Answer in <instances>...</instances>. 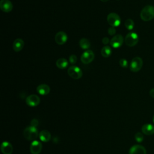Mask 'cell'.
<instances>
[{
	"label": "cell",
	"mask_w": 154,
	"mask_h": 154,
	"mask_svg": "<svg viewBox=\"0 0 154 154\" xmlns=\"http://www.w3.org/2000/svg\"><path fill=\"white\" fill-rule=\"evenodd\" d=\"M140 17L145 22L153 19L154 18V6L150 5L145 6L141 11Z\"/></svg>",
	"instance_id": "obj_1"
},
{
	"label": "cell",
	"mask_w": 154,
	"mask_h": 154,
	"mask_svg": "<svg viewBox=\"0 0 154 154\" xmlns=\"http://www.w3.org/2000/svg\"><path fill=\"white\" fill-rule=\"evenodd\" d=\"M23 137L28 141H34L38 137V132L35 127L29 126L26 127L23 132Z\"/></svg>",
	"instance_id": "obj_2"
},
{
	"label": "cell",
	"mask_w": 154,
	"mask_h": 154,
	"mask_svg": "<svg viewBox=\"0 0 154 154\" xmlns=\"http://www.w3.org/2000/svg\"><path fill=\"white\" fill-rule=\"evenodd\" d=\"M139 40L138 35L137 33L134 32H129L125 37V42L127 46L132 47L135 46Z\"/></svg>",
	"instance_id": "obj_3"
},
{
	"label": "cell",
	"mask_w": 154,
	"mask_h": 154,
	"mask_svg": "<svg viewBox=\"0 0 154 154\" xmlns=\"http://www.w3.org/2000/svg\"><path fill=\"white\" fill-rule=\"evenodd\" d=\"M68 75L74 79H78L82 76V72L81 69L76 66H71L67 69Z\"/></svg>",
	"instance_id": "obj_4"
},
{
	"label": "cell",
	"mask_w": 154,
	"mask_h": 154,
	"mask_svg": "<svg viewBox=\"0 0 154 154\" xmlns=\"http://www.w3.org/2000/svg\"><path fill=\"white\" fill-rule=\"evenodd\" d=\"M143 60L139 57H134L130 64V70L134 72H137L141 70L143 66Z\"/></svg>",
	"instance_id": "obj_5"
},
{
	"label": "cell",
	"mask_w": 154,
	"mask_h": 154,
	"mask_svg": "<svg viewBox=\"0 0 154 154\" xmlns=\"http://www.w3.org/2000/svg\"><path fill=\"white\" fill-rule=\"evenodd\" d=\"M107 22L111 26L117 27L120 25L121 23V19L117 14L115 13H111L107 16Z\"/></svg>",
	"instance_id": "obj_6"
},
{
	"label": "cell",
	"mask_w": 154,
	"mask_h": 154,
	"mask_svg": "<svg viewBox=\"0 0 154 154\" xmlns=\"http://www.w3.org/2000/svg\"><path fill=\"white\" fill-rule=\"evenodd\" d=\"M94 58V54L91 50H87L82 53L81 57V60L84 64H89Z\"/></svg>",
	"instance_id": "obj_7"
},
{
	"label": "cell",
	"mask_w": 154,
	"mask_h": 154,
	"mask_svg": "<svg viewBox=\"0 0 154 154\" xmlns=\"http://www.w3.org/2000/svg\"><path fill=\"white\" fill-rule=\"evenodd\" d=\"M123 37L120 34L114 35L110 40V45L114 48H120L123 43Z\"/></svg>",
	"instance_id": "obj_8"
},
{
	"label": "cell",
	"mask_w": 154,
	"mask_h": 154,
	"mask_svg": "<svg viewBox=\"0 0 154 154\" xmlns=\"http://www.w3.org/2000/svg\"><path fill=\"white\" fill-rule=\"evenodd\" d=\"M40 97L36 94H31L26 99V103L29 106H36L40 103Z\"/></svg>",
	"instance_id": "obj_9"
},
{
	"label": "cell",
	"mask_w": 154,
	"mask_h": 154,
	"mask_svg": "<svg viewBox=\"0 0 154 154\" xmlns=\"http://www.w3.org/2000/svg\"><path fill=\"white\" fill-rule=\"evenodd\" d=\"M68 39L67 34L64 31H59L57 32L55 36V42L60 45L64 44Z\"/></svg>",
	"instance_id": "obj_10"
},
{
	"label": "cell",
	"mask_w": 154,
	"mask_h": 154,
	"mask_svg": "<svg viewBox=\"0 0 154 154\" xmlns=\"http://www.w3.org/2000/svg\"><path fill=\"white\" fill-rule=\"evenodd\" d=\"M42 149V143L37 140L33 141L30 146V152L32 154H39Z\"/></svg>",
	"instance_id": "obj_11"
},
{
	"label": "cell",
	"mask_w": 154,
	"mask_h": 154,
	"mask_svg": "<svg viewBox=\"0 0 154 154\" xmlns=\"http://www.w3.org/2000/svg\"><path fill=\"white\" fill-rule=\"evenodd\" d=\"M129 154H146V150L143 146L135 144L130 148Z\"/></svg>",
	"instance_id": "obj_12"
},
{
	"label": "cell",
	"mask_w": 154,
	"mask_h": 154,
	"mask_svg": "<svg viewBox=\"0 0 154 154\" xmlns=\"http://www.w3.org/2000/svg\"><path fill=\"white\" fill-rule=\"evenodd\" d=\"M0 8L5 13L10 12L13 9V4L9 0H1L0 1Z\"/></svg>",
	"instance_id": "obj_13"
},
{
	"label": "cell",
	"mask_w": 154,
	"mask_h": 154,
	"mask_svg": "<svg viewBox=\"0 0 154 154\" xmlns=\"http://www.w3.org/2000/svg\"><path fill=\"white\" fill-rule=\"evenodd\" d=\"M1 150L3 154H11L13 148L10 143L4 141L1 145Z\"/></svg>",
	"instance_id": "obj_14"
},
{
	"label": "cell",
	"mask_w": 154,
	"mask_h": 154,
	"mask_svg": "<svg viewBox=\"0 0 154 154\" xmlns=\"http://www.w3.org/2000/svg\"><path fill=\"white\" fill-rule=\"evenodd\" d=\"M142 132L147 135H151L154 134V126L150 123H146L141 127Z\"/></svg>",
	"instance_id": "obj_15"
},
{
	"label": "cell",
	"mask_w": 154,
	"mask_h": 154,
	"mask_svg": "<svg viewBox=\"0 0 154 154\" xmlns=\"http://www.w3.org/2000/svg\"><path fill=\"white\" fill-rule=\"evenodd\" d=\"M24 42L21 38L16 39L13 43V48L15 52L20 51L24 46Z\"/></svg>",
	"instance_id": "obj_16"
},
{
	"label": "cell",
	"mask_w": 154,
	"mask_h": 154,
	"mask_svg": "<svg viewBox=\"0 0 154 154\" xmlns=\"http://www.w3.org/2000/svg\"><path fill=\"white\" fill-rule=\"evenodd\" d=\"M37 91L41 95H46L50 92V87L46 84H42L37 86Z\"/></svg>",
	"instance_id": "obj_17"
},
{
	"label": "cell",
	"mask_w": 154,
	"mask_h": 154,
	"mask_svg": "<svg viewBox=\"0 0 154 154\" xmlns=\"http://www.w3.org/2000/svg\"><path fill=\"white\" fill-rule=\"evenodd\" d=\"M39 138L42 141L48 142L51 138V133L48 130H42L39 132Z\"/></svg>",
	"instance_id": "obj_18"
},
{
	"label": "cell",
	"mask_w": 154,
	"mask_h": 154,
	"mask_svg": "<svg viewBox=\"0 0 154 154\" xmlns=\"http://www.w3.org/2000/svg\"><path fill=\"white\" fill-rule=\"evenodd\" d=\"M68 66V61L65 58H59L56 61V66L60 69H64Z\"/></svg>",
	"instance_id": "obj_19"
},
{
	"label": "cell",
	"mask_w": 154,
	"mask_h": 154,
	"mask_svg": "<svg viewBox=\"0 0 154 154\" xmlns=\"http://www.w3.org/2000/svg\"><path fill=\"white\" fill-rule=\"evenodd\" d=\"M101 55L105 58L109 57L111 54V48L109 46H105L101 49Z\"/></svg>",
	"instance_id": "obj_20"
},
{
	"label": "cell",
	"mask_w": 154,
	"mask_h": 154,
	"mask_svg": "<svg viewBox=\"0 0 154 154\" xmlns=\"http://www.w3.org/2000/svg\"><path fill=\"white\" fill-rule=\"evenodd\" d=\"M79 45L80 47L83 49H87L90 47V41L85 38H81L79 42Z\"/></svg>",
	"instance_id": "obj_21"
},
{
	"label": "cell",
	"mask_w": 154,
	"mask_h": 154,
	"mask_svg": "<svg viewBox=\"0 0 154 154\" xmlns=\"http://www.w3.org/2000/svg\"><path fill=\"white\" fill-rule=\"evenodd\" d=\"M125 26L127 29L132 30L134 26V22L132 19H128L125 22Z\"/></svg>",
	"instance_id": "obj_22"
},
{
	"label": "cell",
	"mask_w": 154,
	"mask_h": 154,
	"mask_svg": "<svg viewBox=\"0 0 154 154\" xmlns=\"http://www.w3.org/2000/svg\"><path fill=\"white\" fill-rule=\"evenodd\" d=\"M135 139L137 142L141 143L143 141V139H144L143 135L141 132H137L135 135Z\"/></svg>",
	"instance_id": "obj_23"
},
{
	"label": "cell",
	"mask_w": 154,
	"mask_h": 154,
	"mask_svg": "<svg viewBox=\"0 0 154 154\" xmlns=\"http://www.w3.org/2000/svg\"><path fill=\"white\" fill-rule=\"evenodd\" d=\"M119 64L121 67H123V68H126L128 67V61L126 60V59H124V58H122V59H120V61H119Z\"/></svg>",
	"instance_id": "obj_24"
},
{
	"label": "cell",
	"mask_w": 154,
	"mask_h": 154,
	"mask_svg": "<svg viewBox=\"0 0 154 154\" xmlns=\"http://www.w3.org/2000/svg\"><path fill=\"white\" fill-rule=\"evenodd\" d=\"M69 61L70 63L72 64H74L76 63L77 61V57L74 54H72L71 55L70 57H69Z\"/></svg>",
	"instance_id": "obj_25"
},
{
	"label": "cell",
	"mask_w": 154,
	"mask_h": 154,
	"mask_svg": "<svg viewBox=\"0 0 154 154\" xmlns=\"http://www.w3.org/2000/svg\"><path fill=\"white\" fill-rule=\"evenodd\" d=\"M116 30L115 28L113 26L109 27L108 29V33L110 35H114L116 34Z\"/></svg>",
	"instance_id": "obj_26"
},
{
	"label": "cell",
	"mask_w": 154,
	"mask_h": 154,
	"mask_svg": "<svg viewBox=\"0 0 154 154\" xmlns=\"http://www.w3.org/2000/svg\"><path fill=\"white\" fill-rule=\"evenodd\" d=\"M38 125V121L36 119H34L31 122V126L34 127H37Z\"/></svg>",
	"instance_id": "obj_27"
},
{
	"label": "cell",
	"mask_w": 154,
	"mask_h": 154,
	"mask_svg": "<svg viewBox=\"0 0 154 154\" xmlns=\"http://www.w3.org/2000/svg\"><path fill=\"white\" fill-rule=\"evenodd\" d=\"M102 43H103V45H107L109 42H109V39L108 37H103V38H102Z\"/></svg>",
	"instance_id": "obj_28"
},
{
	"label": "cell",
	"mask_w": 154,
	"mask_h": 154,
	"mask_svg": "<svg viewBox=\"0 0 154 154\" xmlns=\"http://www.w3.org/2000/svg\"><path fill=\"white\" fill-rule=\"evenodd\" d=\"M149 94H150V96L154 98V88H152V89H151V90H150Z\"/></svg>",
	"instance_id": "obj_29"
},
{
	"label": "cell",
	"mask_w": 154,
	"mask_h": 154,
	"mask_svg": "<svg viewBox=\"0 0 154 154\" xmlns=\"http://www.w3.org/2000/svg\"><path fill=\"white\" fill-rule=\"evenodd\" d=\"M102 2H106V1H108V0H100Z\"/></svg>",
	"instance_id": "obj_30"
},
{
	"label": "cell",
	"mask_w": 154,
	"mask_h": 154,
	"mask_svg": "<svg viewBox=\"0 0 154 154\" xmlns=\"http://www.w3.org/2000/svg\"><path fill=\"white\" fill-rule=\"evenodd\" d=\"M152 120H153V123H154V115H153V117H152Z\"/></svg>",
	"instance_id": "obj_31"
}]
</instances>
